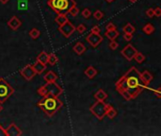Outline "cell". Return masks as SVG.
Masks as SVG:
<instances>
[{"mask_svg":"<svg viewBox=\"0 0 161 136\" xmlns=\"http://www.w3.org/2000/svg\"><path fill=\"white\" fill-rule=\"evenodd\" d=\"M117 114H118L117 111H116V110L112 107L111 105H109V107H108L107 110L106 116H107L109 119H113V118H115L116 116H117Z\"/></svg>","mask_w":161,"mask_h":136,"instance_id":"obj_22","label":"cell"},{"mask_svg":"<svg viewBox=\"0 0 161 136\" xmlns=\"http://www.w3.org/2000/svg\"><path fill=\"white\" fill-rule=\"evenodd\" d=\"M153 94H155L157 97H161V88L160 87H158L156 90H153Z\"/></svg>","mask_w":161,"mask_h":136,"instance_id":"obj_40","label":"cell"},{"mask_svg":"<svg viewBox=\"0 0 161 136\" xmlns=\"http://www.w3.org/2000/svg\"><path fill=\"white\" fill-rule=\"evenodd\" d=\"M40 35H41V31L38 28H32L30 31H29V36H30V38H31V39H33V40L37 39V38H38Z\"/></svg>","mask_w":161,"mask_h":136,"instance_id":"obj_29","label":"cell"},{"mask_svg":"<svg viewBox=\"0 0 161 136\" xmlns=\"http://www.w3.org/2000/svg\"><path fill=\"white\" fill-rule=\"evenodd\" d=\"M86 41H87L92 47H97L103 42V37L101 36V34H95V33L91 32L87 37H86Z\"/></svg>","mask_w":161,"mask_h":136,"instance_id":"obj_10","label":"cell"},{"mask_svg":"<svg viewBox=\"0 0 161 136\" xmlns=\"http://www.w3.org/2000/svg\"><path fill=\"white\" fill-rule=\"evenodd\" d=\"M6 136H21L22 135V130L20 128L16 126L14 123H12L5 130Z\"/></svg>","mask_w":161,"mask_h":136,"instance_id":"obj_11","label":"cell"},{"mask_svg":"<svg viewBox=\"0 0 161 136\" xmlns=\"http://www.w3.org/2000/svg\"><path fill=\"white\" fill-rule=\"evenodd\" d=\"M74 51L76 53L77 55H82L83 53L86 51V46L84 45L83 43H81V42H78L76 44L74 45Z\"/></svg>","mask_w":161,"mask_h":136,"instance_id":"obj_16","label":"cell"},{"mask_svg":"<svg viewBox=\"0 0 161 136\" xmlns=\"http://www.w3.org/2000/svg\"><path fill=\"white\" fill-rule=\"evenodd\" d=\"M78 13H79V9H78V7L76 5V6H74V7L71 8V9L69 10V11L66 14H70L71 16L76 17V16H77V15H78Z\"/></svg>","mask_w":161,"mask_h":136,"instance_id":"obj_30","label":"cell"},{"mask_svg":"<svg viewBox=\"0 0 161 136\" xmlns=\"http://www.w3.org/2000/svg\"><path fill=\"white\" fill-rule=\"evenodd\" d=\"M142 31H143L146 35H151L155 31V26H153L151 23H148L146 24L143 28H142Z\"/></svg>","mask_w":161,"mask_h":136,"instance_id":"obj_23","label":"cell"},{"mask_svg":"<svg viewBox=\"0 0 161 136\" xmlns=\"http://www.w3.org/2000/svg\"><path fill=\"white\" fill-rule=\"evenodd\" d=\"M62 105L58 97L55 96H43V99L37 102V106L49 117L54 116L61 109Z\"/></svg>","mask_w":161,"mask_h":136,"instance_id":"obj_2","label":"cell"},{"mask_svg":"<svg viewBox=\"0 0 161 136\" xmlns=\"http://www.w3.org/2000/svg\"><path fill=\"white\" fill-rule=\"evenodd\" d=\"M153 13H155V17H160L161 16V9L159 7H156L155 9H153Z\"/></svg>","mask_w":161,"mask_h":136,"instance_id":"obj_36","label":"cell"},{"mask_svg":"<svg viewBox=\"0 0 161 136\" xmlns=\"http://www.w3.org/2000/svg\"><path fill=\"white\" fill-rule=\"evenodd\" d=\"M137 49L135 48L134 46L131 44H128L127 45H125V47L122 49L121 51V54L125 57V58L128 60V62H131V60H133L135 54L137 53Z\"/></svg>","mask_w":161,"mask_h":136,"instance_id":"obj_9","label":"cell"},{"mask_svg":"<svg viewBox=\"0 0 161 136\" xmlns=\"http://www.w3.org/2000/svg\"><path fill=\"white\" fill-rule=\"evenodd\" d=\"M9 2V0H0V3L3 4V5H5V4H7Z\"/></svg>","mask_w":161,"mask_h":136,"instance_id":"obj_42","label":"cell"},{"mask_svg":"<svg viewBox=\"0 0 161 136\" xmlns=\"http://www.w3.org/2000/svg\"><path fill=\"white\" fill-rule=\"evenodd\" d=\"M100 31H101V29L98 26H92V29H91V32L92 33H95V34H100Z\"/></svg>","mask_w":161,"mask_h":136,"instance_id":"obj_37","label":"cell"},{"mask_svg":"<svg viewBox=\"0 0 161 136\" xmlns=\"http://www.w3.org/2000/svg\"><path fill=\"white\" fill-rule=\"evenodd\" d=\"M105 1L107 2V3H112V2L114 1V0H105Z\"/></svg>","mask_w":161,"mask_h":136,"instance_id":"obj_45","label":"cell"},{"mask_svg":"<svg viewBox=\"0 0 161 136\" xmlns=\"http://www.w3.org/2000/svg\"><path fill=\"white\" fill-rule=\"evenodd\" d=\"M148 86L140 78V72L137 69L136 66L129 68L128 71L121 77V78L115 83L116 88H121L127 91L135 99L138 96L143 92L144 89H147Z\"/></svg>","mask_w":161,"mask_h":136,"instance_id":"obj_1","label":"cell"},{"mask_svg":"<svg viewBox=\"0 0 161 136\" xmlns=\"http://www.w3.org/2000/svg\"><path fill=\"white\" fill-rule=\"evenodd\" d=\"M17 7H18V10H22V11H25L28 10V0H19L17 3Z\"/></svg>","mask_w":161,"mask_h":136,"instance_id":"obj_25","label":"cell"},{"mask_svg":"<svg viewBox=\"0 0 161 136\" xmlns=\"http://www.w3.org/2000/svg\"><path fill=\"white\" fill-rule=\"evenodd\" d=\"M58 62V58L57 57V55L54 54V53H50V54H48V62L50 65L54 66L56 65V63Z\"/></svg>","mask_w":161,"mask_h":136,"instance_id":"obj_26","label":"cell"},{"mask_svg":"<svg viewBox=\"0 0 161 136\" xmlns=\"http://www.w3.org/2000/svg\"><path fill=\"white\" fill-rule=\"evenodd\" d=\"M116 90H117V92L123 97V99H125V100H127V101L133 99L132 96H131V94H130L128 92H127V91L123 90V89H121V88H116Z\"/></svg>","mask_w":161,"mask_h":136,"instance_id":"obj_24","label":"cell"},{"mask_svg":"<svg viewBox=\"0 0 161 136\" xmlns=\"http://www.w3.org/2000/svg\"><path fill=\"white\" fill-rule=\"evenodd\" d=\"M135 60H136V62H138V63H142L145 60V56L142 54L141 52H138V51H137V53L136 54H135V56H134V58H133Z\"/></svg>","mask_w":161,"mask_h":136,"instance_id":"obj_28","label":"cell"},{"mask_svg":"<svg viewBox=\"0 0 161 136\" xmlns=\"http://www.w3.org/2000/svg\"><path fill=\"white\" fill-rule=\"evenodd\" d=\"M93 17H94L96 20H101L103 17H104V13H103V11H101L99 10H97L94 11V13H93Z\"/></svg>","mask_w":161,"mask_h":136,"instance_id":"obj_31","label":"cell"},{"mask_svg":"<svg viewBox=\"0 0 161 136\" xmlns=\"http://www.w3.org/2000/svg\"><path fill=\"white\" fill-rule=\"evenodd\" d=\"M14 89L5 78H0V103L3 104L13 94Z\"/></svg>","mask_w":161,"mask_h":136,"instance_id":"obj_5","label":"cell"},{"mask_svg":"<svg viewBox=\"0 0 161 136\" xmlns=\"http://www.w3.org/2000/svg\"><path fill=\"white\" fill-rule=\"evenodd\" d=\"M122 30L125 33H129V34H134V32L136 31V28L133 25H131L130 23H127V24L122 28Z\"/></svg>","mask_w":161,"mask_h":136,"instance_id":"obj_27","label":"cell"},{"mask_svg":"<svg viewBox=\"0 0 161 136\" xmlns=\"http://www.w3.org/2000/svg\"><path fill=\"white\" fill-rule=\"evenodd\" d=\"M57 17L55 19L56 24H58V26L63 25L64 23H66L68 21V17H67V14L65 13H57Z\"/></svg>","mask_w":161,"mask_h":136,"instance_id":"obj_19","label":"cell"},{"mask_svg":"<svg viewBox=\"0 0 161 136\" xmlns=\"http://www.w3.org/2000/svg\"><path fill=\"white\" fill-rule=\"evenodd\" d=\"M140 78H141L142 80H143L144 83H146L147 85H149L150 82H151L153 79V76L150 73L149 71L145 70V71L141 72V73H140Z\"/></svg>","mask_w":161,"mask_h":136,"instance_id":"obj_14","label":"cell"},{"mask_svg":"<svg viewBox=\"0 0 161 136\" xmlns=\"http://www.w3.org/2000/svg\"><path fill=\"white\" fill-rule=\"evenodd\" d=\"M128 1L130 2V3H136L138 0H128Z\"/></svg>","mask_w":161,"mask_h":136,"instance_id":"obj_44","label":"cell"},{"mask_svg":"<svg viewBox=\"0 0 161 136\" xmlns=\"http://www.w3.org/2000/svg\"><path fill=\"white\" fill-rule=\"evenodd\" d=\"M81 14H82V16H83L84 18L89 19V17H91V15H92V11H91V10H89V9H84L83 10H82Z\"/></svg>","mask_w":161,"mask_h":136,"instance_id":"obj_32","label":"cell"},{"mask_svg":"<svg viewBox=\"0 0 161 136\" xmlns=\"http://www.w3.org/2000/svg\"><path fill=\"white\" fill-rule=\"evenodd\" d=\"M94 98L98 101H105L107 98V94L103 89H99L94 94Z\"/></svg>","mask_w":161,"mask_h":136,"instance_id":"obj_18","label":"cell"},{"mask_svg":"<svg viewBox=\"0 0 161 136\" xmlns=\"http://www.w3.org/2000/svg\"><path fill=\"white\" fill-rule=\"evenodd\" d=\"M0 136H6V132H5V128H3L1 125H0Z\"/></svg>","mask_w":161,"mask_h":136,"instance_id":"obj_41","label":"cell"},{"mask_svg":"<svg viewBox=\"0 0 161 136\" xmlns=\"http://www.w3.org/2000/svg\"><path fill=\"white\" fill-rule=\"evenodd\" d=\"M33 68H34L36 74H42L43 72L46 69V65L42 62H38V60H36V62L33 64Z\"/></svg>","mask_w":161,"mask_h":136,"instance_id":"obj_20","label":"cell"},{"mask_svg":"<svg viewBox=\"0 0 161 136\" xmlns=\"http://www.w3.org/2000/svg\"><path fill=\"white\" fill-rule=\"evenodd\" d=\"M105 35H106V37L108 40L113 41L115 39H117L118 36L120 35V33L117 30V28H116V29H112V30H107V31L105 32Z\"/></svg>","mask_w":161,"mask_h":136,"instance_id":"obj_17","label":"cell"},{"mask_svg":"<svg viewBox=\"0 0 161 136\" xmlns=\"http://www.w3.org/2000/svg\"><path fill=\"white\" fill-rule=\"evenodd\" d=\"M118 46H119V44H118L115 40L110 41V44H109V47H110V49H112V50H116V49L118 48Z\"/></svg>","mask_w":161,"mask_h":136,"instance_id":"obj_34","label":"cell"},{"mask_svg":"<svg viewBox=\"0 0 161 136\" xmlns=\"http://www.w3.org/2000/svg\"><path fill=\"white\" fill-rule=\"evenodd\" d=\"M117 28H116L115 24H113V23H108V24L106 26V29L107 30H112V29H116Z\"/></svg>","mask_w":161,"mask_h":136,"instance_id":"obj_39","label":"cell"},{"mask_svg":"<svg viewBox=\"0 0 161 136\" xmlns=\"http://www.w3.org/2000/svg\"><path fill=\"white\" fill-rule=\"evenodd\" d=\"M44 80H45V82H55L57 81L58 79V76L56 73H54L53 71H48L47 73L44 75Z\"/></svg>","mask_w":161,"mask_h":136,"instance_id":"obj_15","label":"cell"},{"mask_svg":"<svg viewBox=\"0 0 161 136\" xmlns=\"http://www.w3.org/2000/svg\"><path fill=\"white\" fill-rule=\"evenodd\" d=\"M58 31L61 32L65 38H69L73 33L76 31V26H74L73 23H71L69 20L66 23H64L61 26H58Z\"/></svg>","mask_w":161,"mask_h":136,"instance_id":"obj_7","label":"cell"},{"mask_svg":"<svg viewBox=\"0 0 161 136\" xmlns=\"http://www.w3.org/2000/svg\"><path fill=\"white\" fill-rule=\"evenodd\" d=\"M84 74L86 75V77H88V78L89 79H92L96 77V75L98 74V71L97 69L92 65H89L86 68V70L84 71Z\"/></svg>","mask_w":161,"mask_h":136,"instance_id":"obj_13","label":"cell"},{"mask_svg":"<svg viewBox=\"0 0 161 136\" xmlns=\"http://www.w3.org/2000/svg\"><path fill=\"white\" fill-rule=\"evenodd\" d=\"M38 94L41 96H55L58 97L63 93V89L57 82H46L38 89Z\"/></svg>","mask_w":161,"mask_h":136,"instance_id":"obj_3","label":"cell"},{"mask_svg":"<svg viewBox=\"0 0 161 136\" xmlns=\"http://www.w3.org/2000/svg\"><path fill=\"white\" fill-rule=\"evenodd\" d=\"M2 111H3V105L0 103V112H1Z\"/></svg>","mask_w":161,"mask_h":136,"instance_id":"obj_43","label":"cell"},{"mask_svg":"<svg viewBox=\"0 0 161 136\" xmlns=\"http://www.w3.org/2000/svg\"><path fill=\"white\" fill-rule=\"evenodd\" d=\"M36 60H38V62H42L43 64H47L48 62V53L46 51H42V52H40V54L37 56V59Z\"/></svg>","mask_w":161,"mask_h":136,"instance_id":"obj_21","label":"cell"},{"mask_svg":"<svg viewBox=\"0 0 161 136\" xmlns=\"http://www.w3.org/2000/svg\"><path fill=\"white\" fill-rule=\"evenodd\" d=\"M47 5L57 13H67L72 7L76 5L74 0H47Z\"/></svg>","mask_w":161,"mask_h":136,"instance_id":"obj_4","label":"cell"},{"mask_svg":"<svg viewBox=\"0 0 161 136\" xmlns=\"http://www.w3.org/2000/svg\"><path fill=\"white\" fill-rule=\"evenodd\" d=\"M110 104H106L105 101H98L96 100L94 104H92L89 107V111L95 117H97L99 120H103L104 117L106 116V112L107 108L109 107Z\"/></svg>","mask_w":161,"mask_h":136,"instance_id":"obj_6","label":"cell"},{"mask_svg":"<svg viewBox=\"0 0 161 136\" xmlns=\"http://www.w3.org/2000/svg\"><path fill=\"white\" fill-rule=\"evenodd\" d=\"M20 74L22 77L28 81H30L31 79L37 75L32 64H28V65H25L24 68H22V69L20 70Z\"/></svg>","mask_w":161,"mask_h":136,"instance_id":"obj_8","label":"cell"},{"mask_svg":"<svg viewBox=\"0 0 161 136\" xmlns=\"http://www.w3.org/2000/svg\"><path fill=\"white\" fill-rule=\"evenodd\" d=\"M123 39L126 40L127 42H130L133 39V34H129V33H125L123 34Z\"/></svg>","mask_w":161,"mask_h":136,"instance_id":"obj_38","label":"cell"},{"mask_svg":"<svg viewBox=\"0 0 161 136\" xmlns=\"http://www.w3.org/2000/svg\"><path fill=\"white\" fill-rule=\"evenodd\" d=\"M146 15H147L149 18H153V16H155V13H153V9H152V8L148 9L147 10H146Z\"/></svg>","mask_w":161,"mask_h":136,"instance_id":"obj_35","label":"cell"},{"mask_svg":"<svg viewBox=\"0 0 161 136\" xmlns=\"http://www.w3.org/2000/svg\"><path fill=\"white\" fill-rule=\"evenodd\" d=\"M8 26H9V28L10 29H12V30L15 31V30H17L22 26V22H21V20L18 17L12 16L8 21Z\"/></svg>","mask_w":161,"mask_h":136,"instance_id":"obj_12","label":"cell"},{"mask_svg":"<svg viewBox=\"0 0 161 136\" xmlns=\"http://www.w3.org/2000/svg\"><path fill=\"white\" fill-rule=\"evenodd\" d=\"M86 26H85V25H83V24H80V25H78L76 28V30L78 32V33H80V34H83L85 31H86Z\"/></svg>","mask_w":161,"mask_h":136,"instance_id":"obj_33","label":"cell"}]
</instances>
